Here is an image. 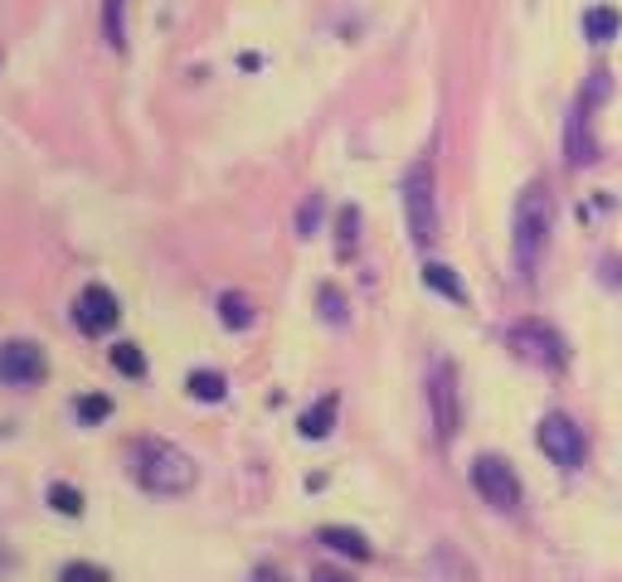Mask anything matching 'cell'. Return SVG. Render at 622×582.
Returning a JSON list of instances; mask_svg holds the SVG:
<instances>
[{
	"label": "cell",
	"instance_id": "1",
	"mask_svg": "<svg viewBox=\"0 0 622 582\" xmlns=\"http://www.w3.org/2000/svg\"><path fill=\"white\" fill-rule=\"evenodd\" d=\"M195 456H185L165 436H137L132 442V481L151 495H185L195 485Z\"/></svg>",
	"mask_w": 622,
	"mask_h": 582
},
{
	"label": "cell",
	"instance_id": "2",
	"mask_svg": "<svg viewBox=\"0 0 622 582\" xmlns=\"http://www.w3.org/2000/svg\"><path fill=\"white\" fill-rule=\"evenodd\" d=\"M549 194L540 185H525L521 200H515V214H511V263L521 277H535V267H540V253L549 243Z\"/></svg>",
	"mask_w": 622,
	"mask_h": 582
},
{
	"label": "cell",
	"instance_id": "3",
	"mask_svg": "<svg viewBox=\"0 0 622 582\" xmlns=\"http://www.w3.org/2000/svg\"><path fill=\"white\" fill-rule=\"evenodd\" d=\"M403 224L419 248H428L438 238V185H433V165L413 161L403 175Z\"/></svg>",
	"mask_w": 622,
	"mask_h": 582
},
{
	"label": "cell",
	"instance_id": "4",
	"mask_svg": "<svg viewBox=\"0 0 622 582\" xmlns=\"http://www.w3.org/2000/svg\"><path fill=\"white\" fill-rule=\"evenodd\" d=\"M511 350L521 355L525 364H540V369L559 374L569 364V345L549 320H515L511 326Z\"/></svg>",
	"mask_w": 622,
	"mask_h": 582
},
{
	"label": "cell",
	"instance_id": "5",
	"mask_svg": "<svg viewBox=\"0 0 622 582\" xmlns=\"http://www.w3.org/2000/svg\"><path fill=\"white\" fill-rule=\"evenodd\" d=\"M472 485H476V495H482L492 509H501V515H515V509H521V476H515V466L506 461V456H476Z\"/></svg>",
	"mask_w": 622,
	"mask_h": 582
},
{
	"label": "cell",
	"instance_id": "6",
	"mask_svg": "<svg viewBox=\"0 0 622 582\" xmlns=\"http://www.w3.org/2000/svg\"><path fill=\"white\" fill-rule=\"evenodd\" d=\"M535 442H540V452L559 466V471H579L584 456H588L584 432H579V422L569 418V413H545L540 428H535Z\"/></svg>",
	"mask_w": 622,
	"mask_h": 582
},
{
	"label": "cell",
	"instance_id": "7",
	"mask_svg": "<svg viewBox=\"0 0 622 582\" xmlns=\"http://www.w3.org/2000/svg\"><path fill=\"white\" fill-rule=\"evenodd\" d=\"M428 408H433V432H438V442L448 446L452 436H458V369H452L448 359H433L428 369Z\"/></svg>",
	"mask_w": 622,
	"mask_h": 582
},
{
	"label": "cell",
	"instance_id": "8",
	"mask_svg": "<svg viewBox=\"0 0 622 582\" xmlns=\"http://www.w3.org/2000/svg\"><path fill=\"white\" fill-rule=\"evenodd\" d=\"M49 374V359L35 340H0V383L5 389H35Z\"/></svg>",
	"mask_w": 622,
	"mask_h": 582
},
{
	"label": "cell",
	"instance_id": "9",
	"mask_svg": "<svg viewBox=\"0 0 622 582\" xmlns=\"http://www.w3.org/2000/svg\"><path fill=\"white\" fill-rule=\"evenodd\" d=\"M117 320H122V306H117V296H112V291L102 287V282H92V287L78 291V301H74V326L83 330V336H108Z\"/></svg>",
	"mask_w": 622,
	"mask_h": 582
},
{
	"label": "cell",
	"instance_id": "10",
	"mask_svg": "<svg viewBox=\"0 0 622 582\" xmlns=\"http://www.w3.org/2000/svg\"><path fill=\"white\" fill-rule=\"evenodd\" d=\"M588 112H594V107L579 98L574 112H569V122H564V161H569V165H594V161H598L594 117H588Z\"/></svg>",
	"mask_w": 622,
	"mask_h": 582
},
{
	"label": "cell",
	"instance_id": "11",
	"mask_svg": "<svg viewBox=\"0 0 622 582\" xmlns=\"http://www.w3.org/2000/svg\"><path fill=\"white\" fill-rule=\"evenodd\" d=\"M336 418H340V398H336V393H326V398H316L302 418H297V432H302L307 442H321V436H331Z\"/></svg>",
	"mask_w": 622,
	"mask_h": 582
},
{
	"label": "cell",
	"instance_id": "12",
	"mask_svg": "<svg viewBox=\"0 0 622 582\" xmlns=\"http://www.w3.org/2000/svg\"><path fill=\"white\" fill-rule=\"evenodd\" d=\"M316 539L331 548V554H346V558H356V564H365L375 548H370V539L360 534V529H346V524H326V529H316Z\"/></svg>",
	"mask_w": 622,
	"mask_h": 582
},
{
	"label": "cell",
	"instance_id": "13",
	"mask_svg": "<svg viewBox=\"0 0 622 582\" xmlns=\"http://www.w3.org/2000/svg\"><path fill=\"white\" fill-rule=\"evenodd\" d=\"M618 29H622L618 5H594V10H584V39H588V45H613Z\"/></svg>",
	"mask_w": 622,
	"mask_h": 582
},
{
	"label": "cell",
	"instance_id": "14",
	"mask_svg": "<svg viewBox=\"0 0 622 582\" xmlns=\"http://www.w3.org/2000/svg\"><path fill=\"white\" fill-rule=\"evenodd\" d=\"M423 282L438 291V296H448V301H458V306H467V287H462V277L452 273L448 263H423Z\"/></svg>",
	"mask_w": 622,
	"mask_h": 582
},
{
	"label": "cell",
	"instance_id": "15",
	"mask_svg": "<svg viewBox=\"0 0 622 582\" xmlns=\"http://www.w3.org/2000/svg\"><path fill=\"white\" fill-rule=\"evenodd\" d=\"M102 39L127 54V0H102Z\"/></svg>",
	"mask_w": 622,
	"mask_h": 582
},
{
	"label": "cell",
	"instance_id": "16",
	"mask_svg": "<svg viewBox=\"0 0 622 582\" xmlns=\"http://www.w3.org/2000/svg\"><path fill=\"white\" fill-rule=\"evenodd\" d=\"M220 320L229 330H248L258 320V311H253V301H248L244 291H224V296H220Z\"/></svg>",
	"mask_w": 622,
	"mask_h": 582
},
{
	"label": "cell",
	"instance_id": "17",
	"mask_svg": "<svg viewBox=\"0 0 622 582\" xmlns=\"http://www.w3.org/2000/svg\"><path fill=\"white\" fill-rule=\"evenodd\" d=\"M185 389H190V398H200V403H224L229 383H224L220 369H195L190 379H185Z\"/></svg>",
	"mask_w": 622,
	"mask_h": 582
},
{
	"label": "cell",
	"instance_id": "18",
	"mask_svg": "<svg viewBox=\"0 0 622 582\" xmlns=\"http://www.w3.org/2000/svg\"><path fill=\"white\" fill-rule=\"evenodd\" d=\"M336 228H340L336 253H340V257H350V253H356V243H360V233H356V228H360V210H356V204H346V210L336 214Z\"/></svg>",
	"mask_w": 622,
	"mask_h": 582
},
{
	"label": "cell",
	"instance_id": "19",
	"mask_svg": "<svg viewBox=\"0 0 622 582\" xmlns=\"http://www.w3.org/2000/svg\"><path fill=\"white\" fill-rule=\"evenodd\" d=\"M112 364H117V374H127V379L147 374V355H141V345H132V340H122V345L112 350Z\"/></svg>",
	"mask_w": 622,
	"mask_h": 582
},
{
	"label": "cell",
	"instance_id": "20",
	"mask_svg": "<svg viewBox=\"0 0 622 582\" xmlns=\"http://www.w3.org/2000/svg\"><path fill=\"white\" fill-rule=\"evenodd\" d=\"M49 505H54L59 515L78 519L83 515V491H74V485H64V481H54V485H49Z\"/></svg>",
	"mask_w": 622,
	"mask_h": 582
},
{
	"label": "cell",
	"instance_id": "21",
	"mask_svg": "<svg viewBox=\"0 0 622 582\" xmlns=\"http://www.w3.org/2000/svg\"><path fill=\"white\" fill-rule=\"evenodd\" d=\"M316 306H321V320H331V326H346V296H340L336 287H321L316 291Z\"/></svg>",
	"mask_w": 622,
	"mask_h": 582
},
{
	"label": "cell",
	"instance_id": "22",
	"mask_svg": "<svg viewBox=\"0 0 622 582\" xmlns=\"http://www.w3.org/2000/svg\"><path fill=\"white\" fill-rule=\"evenodd\" d=\"M74 413H78L83 428H92V422H102V418L112 413V398H102V393H88V398L74 403Z\"/></svg>",
	"mask_w": 622,
	"mask_h": 582
},
{
	"label": "cell",
	"instance_id": "23",
	"mask_svg": "<svg viewBox=\"0 0 622 582\" xmlns=\"http://www.w3.org/2000/svg\"><path fill=\"white\" fill-rule=\"evenodd\" d=\"M59 582H112V573L98 564H64L59 568Z\"/></svg>",
	"mask_w": 622,
	"mask_h": 582
},
{
	"label": "cell",
	"instance_id": "24",
	"mask_svg": "<svg viewBox=\"0 0 622 582\" xmlns=\"http://www.w3.org/2000/svg\"><path fill=\"white\" fill-rule=\"evenodd\" d=\"M608 92H613V83H608V73H588V88H584V102H588V107H598V102H604L608 98Z\"/></svg>",
	"mask_w": 622,
	"mask_h": 582
},
{
	"label": "cell",
	"instance_id": "25",
	"mask_svg": "<svg viewBox=\"0 0 622 582\" xmlns=\"http://www.w3.org/2000/svg\"><path fill=\"white\" fill-rule=\"evenodd\" d=\"M316 218H321V200H316V194H311V200L302 204V214H297V233L311 238V233H316Z\"/></svg>",
	"mask_w": 622,
	"mask_h": 582
},
{
	"label": "cell",
	"instance_id": "26",
	"mask_svg": "<svg viewBox=\"0 0 622 582\" xmlns=\"http://www.w3.org/2000/svg\"><path fill=\"white\" fill-rule=\"evenodd\" d=\"M311 582H356V578L340 573V568H316V573H311Z\"/></svg>",
	"mask_w": 622,
	"mask_h": 582
},
{
	"label": "cell",
	"instance_id": "27",
	"mask_svg": "<svg viewBox=\"0 0 622 582\" xmlns=\"http://www.w3.org/2000/svg\"><path fill=\"white\" fill-rule=\"evenodd\" d=\"M10 573H15V554H10L5 539H0V578H10Z\"/></svg>",
	"mask_w": 622,
	"mask_h": 582
}]
</instances>
